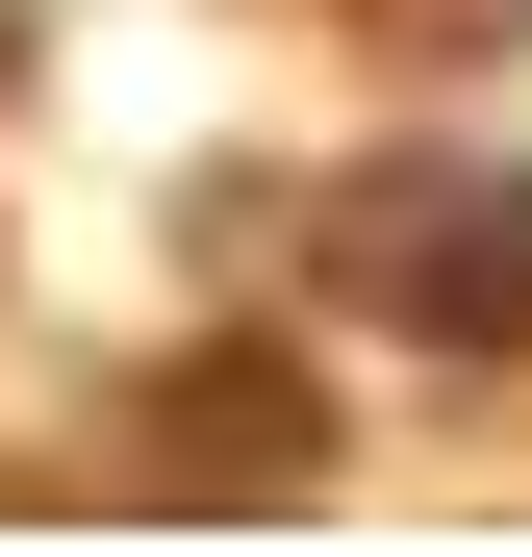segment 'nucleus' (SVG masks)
I'll return each instance as SVG.
<instances>
[{
  "label": "nucleus",
  "instance_id": "7ed1b4c3",
  "mask_svg": "<svg viewBox=\"0 0 532 557\" xmlns=\"http://www.w3.org/2000/svg\"><path fill=\"white\" fill-rule=\"evenodd\" d=\"M431 26H457V51H507V26H532V0H431Z\"/></svg>",
  "mask_w": 532,
  "mask_h": 557
},
{
  "label": "nucleus",
  "instance_id": "f257e3e1",
  "mask_svg": "<svg viewBox=\"0 0 532 557\" xmlns=\"http://www.w3.org/2000/svg\"><path fill=\"white\" fill-rule=\"evenodd\" d=\"M355 305L431 355H532V152H406L355 177Z\"/></svg>",
  "mask_w": 532,
  "mask_h": 557
},
{
  "label": "nucleus",
  "instance_id": "f03ea898",
  "mask_svg": "<svg viewBox=\"0 0 532 557\" xmlns=\"http://www.w3.org/2000/svg\"><path fill=\"white\" fill-rule=\"evenodd\" d=\"M152 482H253V507H280V482H330V406L305 381H177L152 406Z\"/></svg>",
  "mask_w": 532,
  "mask_h": 557
}]
</instances>
